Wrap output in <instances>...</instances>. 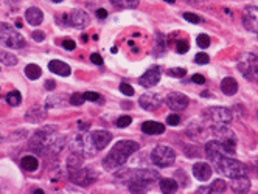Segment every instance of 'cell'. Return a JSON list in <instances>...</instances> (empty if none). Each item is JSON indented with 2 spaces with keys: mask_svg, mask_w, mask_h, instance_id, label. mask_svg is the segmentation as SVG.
I'll return each instance as SVG.
<instances>
[{
  "mask_svg": "<svg viewBox=\"0 0 258 194\" xmlns=\"http://www.w3.org/2000/svg\"><path fill=\"white\" fill-rule=\"evenodd\" d=\"M137 151H138V143L131 141V140H121L110 149V152L105 157V160H103V168L106 171H114L117 168H120L126 163V160L131 155Z\"/></svg>",
  "mask_w": 258,
  "mask_h": 194,
  "instance_id": "cell-1",
  "label": "cell"
},
{
  "mask_svg": "<svg viewBox=\"0 0 258 194\" xmlns=\"http://www.w3.org/2000/svg\"><path fill=\"white\" fill-rule=\"evenodd\" d=\"M156 180H159V173L154 169H136L131 173L128 188L131 193H145L146 188Z\"/></svg>",
  "mask_w": 258,
  "mask_h": 194,
  "instance_id": "cell-2",
  "label": "cell"
},
{
  "mask_svg": "<svg viewBox=\"0 0 258 194\" xmlns=\"http://www.w3.org/2000/svg\"><path fill=\"white\" fill-rule=\"evenodd\" d=\"M216 166V171L219 174H223L228 179H235V177H241V176H247V168L246 165H243L241 162L235 160L228 155L218 159L216 162H213Z\"/></svg>",
  "mask_w": 258,
  "mask_h": 194,
  "instance_id": "cell-3",
  "label": "cell"
},
{
  "mask_svg": "<svg viewBox=\"0 0 258 194\" xmlns=\"http://www.w3.org/2000/svg\"><path fill=\"white\" fill-rule=\"evenodd\" d=\"M0 44L8 48L19 50L27 45V41L14 27L5 24V22H0Z\"/></svg>",
  "mask_w": 258,
  "mask_h": 194,
  "instance_id": "cell-4",
  "label": "cell"
},
{
  "mask_svg": "<svg viewBox=\"0 0 258 194\" xmlns=\"http://www.w3.org/2000/svg\"><path fill=\"white\" fill-rule=\"evenodd\" d=\"M204 120L207 121L212 128H218V126H228L232 121V112L227 107L213 106L202 112Z\"/></svg>",
  "mask_w": 258,
  "mask_h": 194,
  "instance_id": "cell-5",
  "label": "cell"
},
{
  "mask_svg": "<svg viewBox=\"0 0 258 194\" xmlns=\"http://www.w3.org/2000/svg\"><path fill=\"white\" fill-rule=\"evenodd\" d=\"M151 160L156 166L159 168H167L171 166L176 160V151L169 146H156L154 151L151 152Z\"/></svg>",
  "mask_w": 258,
  "mask_h": 194,
  "instance_id": "cell-6",
  "label": "cell"
},
{
  "mask_svg": "<svg viewBox=\"0 0 258 194\" xmlns=\"http://www.w3.org/2000/svg\"><path fill=\"white\" fill-rule=\"evenodd\" d=\"M240 72L250 81H257L258 83V56L246 53L238 64Z\"/></svg>",
  "mask_w": 258,
  "mask_h": 194,
  "instance_id": "cell-7",
  "label": "cell"
},
{
  "mask_svg": "<svg viewBox=\"0 0 258 194\" xmlns=\"http://www.w3.org/2000/svg\"><path fill=\"white\" fill-rule=\"evenodd\" d=\"M72 151L83 154L84 157H92V155L97 154L98 149L95 148L91 134H86V135H79V137H76L75 140H73Z\"/></svg>",
  "mask_w": 258,
  "mask_h": 194,
  "instance_id": "cell-8",
  "label": "cell"
},
{
  "mask_svg": "<svg viewBox=\"0 0 258 194\" xmlns=\"http://www.w3.org/2000/svg\"><path fill=\"white\" fill-rule=\"evenodd\" d=\"M62 19L65 25H70L75 28H84L89 25V22H91L89 14L84 10H73L69 14H62Z\"/></svg>",
  "mask_w": 258,
  "mask_h": 194,
  "instance_id": "cell-9",
  "label": "cell"
},
{
  "mask_svg": "<svg viewBox=\"0 0 258 194\" xmlns=\"http://www.w3.org/2000/svg\"><path fill=\"white\" fill-rule=\"evenodd\" d=\"M167 103V106L174 110V112H182V110H185L188 107V104H190V98L187 95H183V93H179V92H171V93H168L167 95V98L165 101Z\"/></svg>",
  "mask_w": 258,
  "mask_h": 194,
  "instance_id": "cell-10",
  "label": "cell"
},
{
  "mask_svg": "<svg viewBox=\"0 0 258 194\" xmlns=\"http://www.w3.org/2000/svg\"><path fill=\"white\" fill-rule=\"evenodd\" d=\"M243 25L247 31L258 36V6H246L243 11Z\"/></svg>",
  "mask_w": 258,
  "mask_h": 194,
  "instance_id": "cell-11",
  "label": "cell"
},
{
  "mask_svg": "<svg viewBox=\"0 0 258 194\" xmlns=\"http://www.w3.org/2000/svg\"><path fill=\"white\" fill-rule=\"evenodd\" d=\"M69 179L78 186H89L95 180V174L91 169L79 168V169H75V171H70Z\"/></svg>",
  "mask_w": 258,
  "mask_h": 194,
  "instance_id": "cell-12",
  "label": "cell"
},
{
  "mask_svg": "<svg viewBox=\"0 0 258 194\" xmlns=\"http://www.w3.org/2000/svg\"><path fill=\"white\" fill-rule=\"evenodd\" d=\"M205 155L209 157V160L216 162L218 159L224 157V155H230V154L226 151V148L221 145V141L215 138V140L207 141V145H205Z\"/></svg>",
  "mask_w": 258,
  "mask_h": 194,
  "instance_id": "cell-13",
  "label": "cell"
},
{
  "mask_svg": "<svg viewBox=\"0 0 258 194\" xmlns=\"http://www.w3.org/2000/svg\"><path fill=\"white\" fill-rule=\"evenodd\" d=\"M65 137L62 135H56V132L47 135V141H46V151L44 152H48V154H60L62 149L65 148Z\"/></svg>",
  "mask_w": 258,
  "mask_h": 194,
  "instance_id": "cell-14",
  "label": "cell"
},
{
  "mask_svg": "<svg viewBox=\"0 0 258 194\" xmlns=\"http://www.w3.org/2000/svg\"><path fill=\"white\" fill-rule=\"evenodd\" d=\"M140 106H142L145 110H150V112H156L162 107V104H164V100L160 98V95L157 93H145L140 96Z\"/></svg>",
  "mask_w": 258,
  "mask_h": 194,
  "instance_id": "cell-15",
  "label": "cell"
},
{
  "mask_svg": "<svg viewBox=\"0 0 258 194\" xmlns=\"http://www.w3.org/2000/svg\"><path fill=\"white\" fill-rule=\"evenodd\" d=\"M160 81V69L159 67H151L150 70H146L142 78H140V86H143L145 89L154 87Z\"/></svg>",
  "mask_w": 258,
  "mask_h": 194,
  "instance_id": "cell-16",
  "label": "cell"
},
{
  "mask_svg": "<svg viewBox=\"0 0 258 194\" xmlns=\"http://www.w3.org/2000/svg\"><path fill=\"white\" fill-rule=\"evenodd\" d=\"M91 135L93 140V145L98 151L105 149L110 143V140H112V135H110V132H107V131H93V132H91Z\"/></svg>",
  "mask_w": 258,
  "mask_h": 194,
  "instance_id": "cell-17",
  "label": "cell"
},
{
  "mask_svg": "<svg viewBox=\"0 0 258 194\" xmlns=\"http://www.w3.org/2000/svg\"><path fill=\"white\" fill-rule=\"evenodd\" d=\"M193 176L201 182L209 180V179L212 177V166L205 162H197L193 166Z\"/></svg>",
  "mask_w": 258,
  "mask_h": 194,
  "instance_id": "cell-18",
  "label": "cell"
},
{
  "mask_svg": "<svg viewBox=\"0 0 258 194\" xmlns=\"http://www.w3.org/2000/svg\"><path fill=\"white\" fill-rule=\"evenodd\" d=\"M230 188L233 193H247L250 190V179L247 176H241V177H235L232 179V183H230Z\"/></svg>",
  "mask_w": 258,
  "mask_h": 194,
  "instance_id": "cell-19",
  "label": "cell"
},
{
  "mask_svg": "<svg viewBox=\"0 0 258 194\" xmlns=\"http://www.w3.org/2000/svg\"><path fill=\"white\" fill-rule=\"evenodd\" d=\"M47 118V112H46V109H42V107H39V106H34V107H31L30 110L27 112V115H25V120L27 121H30V123H42L44 120Z\"/></svg>",
  "mask_w": 258,
  "mask_h": 194,
  "instance_id": "cell-20",
  "label": "cell"
},
{
  "mask_svg": "<svg viewBox=\"0 0 258 194\" xmlns=\"http://www.w3.org/2000/svg\"><path fill=\"white\" fill-rule=\"evenodd\" d=\"M25 19H27V22H28L30 25L38 27V25L42 24V20H44V13H42L39 8H36V6H31V8L27 10Z\"/></svg>",
  "mask_w": 258,
  "mask_h": 194,
  "instance_id": "cell-21",
  "label": "cell"
},
{
  "mask_svg": "<svg viewBox=\"0 0 258 194\" xmlns=\"http://www.w3.org/2000/svg\"><path fill=\"white\" fill-rule=\"evenodd\" d=\"M83 162H84V155H83V154H79V152L72 151V152L69 154L67 160H65V165H67L69 173H70V171L79 169L81 166H83Z\"/></svg>",
  "mask_w": 258,
  "mask_h": 194,
  "instance_id": "cell-22",
  "label": "cell"
},
{
  "mask_svg": "<svg viewBox=\"0 0 258 194\" xmlns=\"http://www.w3.org/2000/svg\"><path fill=\"white\" fill-rule=\"evenodd\" d=\"M48 69H50V72L60 75V76H69V75L72 73L70 67L65 64L64 61H60V59H55V61H51L48 64Z\"/></svg>",
  "mask_w": 258,
  "mask_h": 194,
  "instance_id": "cell-23",
  "label": "cell"
},
{
  "mask_svg": "<svg viewBox=\"0 0 258 194\" xmlns=\"http://www.w3.org/2000/svg\"><path fill=\"white\" fill-rule=\"evenodd\" d=\"M140 128H142L145 134H148V135H160V134L165 132V126L157 121H145Z\"/></svg>",
  "mask_w": 258,
  "mask_h": 194,
  "instance_id": "cell-24",
  "label": "cell"
},
{
  "mask_svg": "<svg viewBox=\"0 0 258 194\" xmlns=\"http://www.w3.org/2000/svg\"><path fill=\"white\" fill-rule=\"evenodd\" d=\"M65 104H67V96H65V95H60V93L50 95L48 98L46 100V107H47V109L64 107Z\"/></svg>",
  "mask_w": 258,
  "mask_h": 194,
  "instance_id": "cell-25",
  "label": "cell"
},
{
  "mask_svg": "<svg viewBox=\"0 0 258 194\" xmlns=\"http://www.w3.org/2000/svg\"><path fill=\"white\" fill-rule=\"evenodd\" d=\"M221 90H223L224 95H228V96L235 95V93L238 92V83H237V79L232 78V76L224 78L223 83H221Z\"/></svg>",
  "mask_w": 258,
  "mask_h": 194,
  "instance_id": "cell-26",
  "label": "cell"
},
{
  "mask_svg": "<svg viewBox=\"0 0 258 194\" xmlns=\"http://www.w3.org/2000/svg\"><path fill=\"white\" fill-rule=\"evenodd\" d=\"M20 166H22V169L28 171V173H33V171L38 169L39 162L34 155H25V157L20 160Z\"/></svg>",
  "mask_w": 258,
  "mask_h": 194,
  "instance_id": "cell-27",
  "label": "cell"
},
{
  "mask_svg": "<svg viewBox=\"0 0 258 194\" xmlns=\"http://www.w3.org/2000/svg\"><path fill=\"white\" fill-rule=\"evenodd\" d=\"M110 3L119 10H134L140 2L138 0H110Z\"/></svg>",
  "mask_w": 258,
  "mask_h": 194,
  "instance_id": "cell-28",
  "label": "cell"
},
{
  "mask_svg": "<svg viewBox=\"0 0 258 194\" xmlns=\"http://www.w3.org/2000/svg\"><path fill=\"white\" fill-rule=\"evenodd\" d=\"M179 188V185L178 182L174 180V179H162L160 180V190L162 193H168V194H171V193H176Z\"/></svg>",
  "mask_w": 258,
  "mask_h": 194,
  "instance_id": "cell-29",
  "label": "cell"
},
{
  "mask_svg": "<svg viewBox=\"0 0 258 194\" xmlns=\"http://www.w3.org/2000/svg\"><path fill=\"white\" fill-rule=\"evenodd\" d=\"M25 75H27L28 79L36 81V79L41 78L42 70H41V67H39L38 64H28V65L25 67Z\"/></svg>",
  "mask_w": 258,
  "mask_h": 194,
  "instance_id": "cell-30",
  "label": "cell"
},
{
  "mask_svg": "<svg viewBox=\"0 0 258 194\" xmlns=\"http://www.w3.org/2000/svg\"><path fill=\"white\" fill-rule=\"evenodd\" d=\"M0 62L8 65V67H13V65L17 64V58L14 55H11V53H6V51L0 50Z\"/></svg>",
  "mask_w": 258,
  "mask_h": 194,
  "instance_id": "cell-31",
  "label": "cell"
},
{
  "mask_svg": "<svg viewBox=\"0 0 258 194\" xmlns=\"http://www.w3.org/2000/svg\"><path fill=\"white\" fill-rule=\"evenodd\" d=\"M226 191H227V183L223 179H216V180L209 186V193H226Z\"/></svg>",
  "mask_w": 258,
  "mask_h": 194,
  "instance_id": "cell-32",
  "label": "cell"
},
{
  "mask_svg": "<svg viewBox=\"0 0 258 194\" xmlns=\"http://www.w3.org/2000/svg\"><path fill=\"white\" fill-rule=\"evenodd\" d=\"M6 103H8L10 106H20L22 95L17 90H11L8 95H6Z\"/></svg>",
  "mask_w": 258,
  "mask_h": 194,
  "instance_id": "cell-33",
  "label": "cell"
},
{
  "mask_svg": "<svg viewBox=\"0 0 258 194\" xmlns=\"http://www.w3.org/2000/svg\"><path fill=\"white\" fill-rule=\"evenodd\" d=\"M174 177H176V182H178V185H179V188H181V186H185L188 183V179H187V176H185L183 171H176Z\"/></svg>",
  "mask_w": 258,
  "mask_h": 194,
  "instance_id": "cell-34",
  "label": "cell"
},
{
  "mask_svg": "<svg viewBox=\"0 0 258 194\" xmlns=\"http://www.w3.org/2000/svg\"><path fill=\"white\" fill-rule=\"evenodd\" d=\"M86 98L83 93H73L70 96V104H73V106H81V104H84Z\"/></svg>",
  "mask_w": 258,
  "mask_h": 194,
  "instance_id": "cell-35",
  "label": "cell"
},
{
  "mask_svg": "<svg viewBox=\"0 0 258 194\" xmlns=\"http://www.w3.org/2000/svg\"><path fill=\"white\" fill-rule=\"evenodd\" d=\"M197 45L201 48H209L210 45V37L207 34H199L197 36Z\"/></svg>",
  "mask_w": 258,
  "mask_h": 194,
  "instance_id": "cell-36",
  "label": "cell"
},
{
  "mask_svg": "<svg viewBox=\"0 0 258 194\" xmlns=\"http://www.w3.org/2000/svg\"><path fill=\"white\" fill-rule=\"evenodd\" d=\"M167 75H169V76H174V78H182V76H185L187 75V70L185 69H169L167 70Z\"/></svg>",
  "mask_w": 258,
  "mask_h": 194,
  "instance_id": "cell-37",
  "label": "cell"
},
{
  "mask_svg": "<svg viewBox=\"0 0 258 194\" xmlns=\"http://www.w3.org/2000/svg\"><path fill=\"white\" fill-rule=\"evenodd\" d=\"M131 123H132V118L129 115H121L119 120H117V126H119V128H126Z\"/></svg>",
  "mask_w": 258,
  "mask_h": 194,
  "instance_id": "cell-38",
  "label": "cell"
},
{
  "mask_svg": "<svg viewBox=\"0 0 258 194\" xmlns=\"http://www.w3.org/2000/svg\"><path fill=\"white\" fill-rule=\"evenodd\" d=\"M183 19L191 22V24H199V22H201V17H199L197 14H195V13H185V14H183Z\"/></svg>",
  "mask_w": 258,
  "mask_h": 194,
  "instance_id": "cell-39",
  "label": "cell"
},
{
  "mask_svg": "<svg viewBox=\"0 0 258 194\" xmlns=\"http://www.w3.org/2000/svg\"><path fill=\"white\" fill-rule=\"evenodd\" d=\"M120 90H121L123 95H126V96H132V95H134V89H132V87H131L129 84H126V83L120 84Z\"/></svg>",
  "mask_w": 258,
  "mask_h": 194,
  "instance_id": "cell-40",
  "label": "cell"
},
{
  "mask_svg": "<svg viewBox=\"0 0 258 194\" xmlns=\"http://www.w3.org/2000/svg\"><path fill=\"white\" fill-rule=\"evenodd\" d=\"M195 61L197 62V64H209V61H210V58L207 56V53H197L196 55V58H195Z\"/></svg>",
  "mask_w": 258,
  "mask_h": 194,
  "instance_id": "cell-41",
  "label": "cell"
},
{
  "mask_svg": "<svg viewBox=\"0 0 258 194\" xmlns=\"http://www.w3.org/2000/svg\"><path fill=\"white\" fill-rule=\"evenodd\" d=\"M185 154L188 155V157H197V155H201V149H199V148H190V146H187L185 148Z\"/></svg>",
  "mask_w": 258,
  "mask_h": 194,
  "instance_id": "cell-42",
  "label": "cell"
},
{
  "mask_svg": "<svg viewBox=\"0 0 258 194\" xmlns=\"http://www.w3.org/2000/svg\"><path fill=\"white\" fill-rule=\"evenodd\" d=\"M167 123H168L169 126H176V124H179V123H181V115H178V114L168 115V118H167Z\"/></svg>",
  "mask_w": 258,
  "mask_h": 194,
  "instance_id": "cell-43",
  "label": "cell"
},
{
  "mask_svg": "<svg viewBox=\"0 0 258 194\" xmlns=\"http://www.w3.org/2000/svg\"><path fill=\"white\" fill-rule=\"evenodd\" d=\"M176 48H178V53H187V51H188V42L187 41H179L178 42V47H176Z\"/></svg>",
  "mask_w": 258,
  "mask_h": 194,
  "instance_id": "cell-44",
  "label": "cell"
},
{
  "mask_svg": "<svg viewBox=\"0 0 258 194\" xmlns=\"http://www.w3.org/2000/svg\"><path fill=\"white\" fill-rule=\"evenodd\" d=\"M84 98L87 101H101V96L98 93H95V92H86L84 93Z\"/></svg>",
  "mask_w": 258,
  "mask_h": 194,
  "instance_id": "cell-45",
  "label": "cell"
},
{
  "mask_svg": "<svg viewBox=\"0 0 258 194\" xmlns=\"http://www.w3.org/2000/svg\"><path fill=\"white\" fill-rule=\"evenodd\" d=\"M33 39L36 41V42H42L44 39H46V33L44 31H39V30H36V31H33Z\"/></svg>",
  "mask_w": 258,
  "mask_h": 194,
  "instance_id": "cell-46",
  "label": "cell"
},
{
  "mask_svg": "<svg viewBox=\"0 0 258 194\" xmlns=\"http://www.w3.org/2000/svg\"><path fill=\"white\" fill-rule=\"evenodd\" d=\"M62 47L65 50H75L76 48V44H75V41H72V39H64Z\"/></svg>",
  "mask_w": 258,
  "mask_h": 194,
  "instance_id": "cell-47",
  "label": "cell"
},
{
  "mask_svg": "<svg viewBox=\"0 0 258 194\" xmlns=\"http://www.w3.org/2000/svg\"><path fill=\"white\" fill-rule=\"evenodd\" d=\"M91 61H92L95 65H103V58H101V55H100V53H92V56H91Z\"/></svg>",
  "mask_w": 258,
  "mask_h": 194,
  "instance_id": "cell-48",
  "label": "cell"
},
{
  "mask_svg": "<svg viewBox=\"0 0 258 194\" xmlns=\"http://www.w3.org/2000/svg\"><path fill=\"white\" fill-rule=\"evenodd\" d=\"M191 81H193V83H196V84H204L205 83V78L202 76V75H195V76L191 78Z\"/></svg>",
  "mask_w": 258,
  "mask_h": 194,
  "instance_id": "cell-49",
  "label": "cell"
},
{
  "mask_svg": "<svg viewBox=\"0 0 258 194\" xmlns=\"http://www.w3.org/2000/svg\"><path fill=\"white\" fill-rule=\"evenodd\" d=\"M46 89H47V90H55V89H56V83H55V81L48 79L47 83H46Z\"/></svg>",
  "mask_w": 258,
  "mask_h": 194,
  "instance_id": "cell-50",
  "label": "cell"
},
{
  "mask_svg": "<svg viewBox=\"0 0 258 194\" xmlns=\"http://www.w3.org/2000/svg\"><path fill=\"white\" fill-rule=\"evenodd\" d=\"M97 17H98V19H106V17H107V11L103 10V8L98 10V11H97Z\"/></svg>",
  "mask_w": 258,
  "mask_h": 194,
  "instance_id": "cell-51",
  "label": "cell"
},
{
  "mask_svg": "<svg viewBox=\"0 0 258 194\" xmlns=\"http://www.w3.org/2000/svg\"><path fill=\"white\" fill-rule=\"evenodd\" d=\"M165 2H168V3H174L176 0H165Z\"/></svg>",
  "mask_w": 258,
  "mask_h": 194,
  "instance_id": "cell-52",
  "label": "cell"
},
{
  "mask_svg": "<svg viewBox=\"0 0 258 194\" xmlns=\"http://www.w3.org/2000/svg\"><path fill=\"white\" fill-rule=\"evenodd\" d=\"M51 2H55V3H60V2H62V0H51Z\"/></svg>",
  "mask_w": 258,
  "mask_h": 194,
  "instance_id": "cell-53",
  "label": "cell"
},
{
  "mask_svg": "<svg viewBox=\"0 0 258 194\" xmlns=\"http://www.w3.org/2000/svg\"><path fill=\"white\" fill-rule=\"evenodd\" d=\"M2 140H3V137H2V135H0V143H2Z\"/></svg>",
  "mask_w": 258,
  "mask_h": 194,
  "instance_id": "cell-54",
  "label": "cell"
}]
</instances>
